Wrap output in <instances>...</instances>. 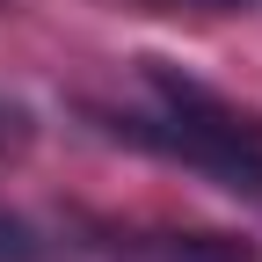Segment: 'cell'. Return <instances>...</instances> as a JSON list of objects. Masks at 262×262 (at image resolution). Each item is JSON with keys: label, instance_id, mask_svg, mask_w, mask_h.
<instances>
[{"label": "cell", "instance_id": "cell-2", "mask_svg": "<svg viewBox=\"0 0 262 262\" xmlns=\"http://www.w3.org/2000/svg\"><path fill=\"white\" fill-rule=\"evenodd\" d=\"M160 8H204V15H241V8H255V0H160Z\"/></svg>", "mask_w": 262, "mask_h": 262}, {"label": "cell", "instance_id": "cell-1", "mask_svg": "<svg viewBox=\"0 0 262 262\" xmlns=\"http://www.w3.org/2000/svg\"><path fill=\"white\" fill-rule=\"evenodd\" d=\"M146 88H153V117H102L117 139L146 146L160 160H182V168L211 175L233 196H262V117L226 102L219 88L175 73L168 58H146Z\"/></svg>", "mask_w": 262, "mask_h": 262}]
</instances>
